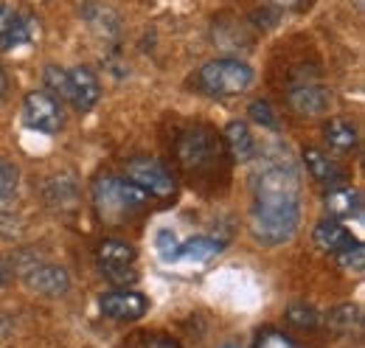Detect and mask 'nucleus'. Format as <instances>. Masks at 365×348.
Returning a JSON list of instances; mask_svg holds the SVG:
<instances>
[{
    "mask_svg": "<svg viewBox=\"0 0 365 348\" xmlns=\"http://www.w3.org/2000/svg\"><path fill=\"white\" fill-rule=\"evenodd\" d=\"M273 3H278V6H298L301 0H273Z\"/></svg>",
    "mask_w": 365,
    "mask_h": 348,
    "instance_id": "31",
    "label": "nucleus"
},
{
    "mask_svg": "<svg viewBox=\"0 0 365 348\" xmlns=\"http://www.w3.org/2000/svg\"><path fill=\"white\" fill-rule=\"evenodd\" d=\"M124 177L130 183H135L138 188H143L149 197L155 200H169L175 197L178 191V180L172 177V172L158 160V158H149V155H138L133 158L127 166H124Z\"/></svg>",
    "mask_w": 365,
    "mask_h": 348,
    "instance_id": "5",
    "label": "nucleus"
},
{
    "mask_svg": "<svg viewBox=\"0 0 365 348\" xmlns=\"http://www.w3.org/2000/svg\"><path fill=\"white\" fill-rule=\"evenodd\" d=\"M6 90H9V79H6V73H3V68H0V101H3Z\"/></svg>",
    "mask_w": 365,
    "mask_h": 348,
    "instance_id": "30",
    "label": "nucleus"
},
{
    "mask_svg": "<svg viewBox=\"0 0 365 348\" xmlns=\"http://www.w3.org/2000/svg\"><path fill=\"white\" fill-rule=\"evenodd\" d=\"M23 121L37 132L53 135L65 127V110L62 101L56 96H51L48 90H31L23 101Z\"/></svg>",
    "mask_w": 365,
    "mask_h": 348,
    "instance_id": "6",
    "label": "nucleus"
},
{
    "mask_svg": "<svg viewBox=\"0 0 365 348\" xmlns=\"http://www.w3.org/2000/svg\"><path fill=\"white\" fill-rule=\"evenodd\" d=\"M301 222V180L284 160L262 169L253 185L250 233L256 242L275 247L295 236Z\"/></svg>",
    "mask_w": 365,
    "mask_h": 348,
    "instance_id": "1",
    "label": "nucleus"
},
{
    "mask_svg": "<svg viewBox=\"0 0 365 348\" xmlns=\"http://www.w3.org/2000/svg\"><path fill=\"white\" fill-rule=\"evenodd\" d=\"M175 158L188 177L202 180V177H214L222 169L225 149L222 140L208 127H188L175 140Z\"/></svg>",
    "mask_w": 365,
    "mask_h": 348,
    "instance_id": "3",
    "label": "nucleus"
},
{
    "mask_svg": "<svg viewBox=\"0 0 365 348\" xmlns=\"http://www.w3.org/2000/svg\"><path fill=\"white\" fill-rule=\"evenodd\" d=\"M315 245H318L323 253L337 256V253H343V250L354 247V245H357V239H354V236H351V230H349V227H343L340 222H334V219H323L318 227H315Z\"/></svg>",
    "mask_w": 365,
    "mask_h": 348,
    "instance_id": "14",
    "label": "nucleus"
},
{
    "mask_svg": "<svg viewBox=\"0 0 365 348\" xmlns=\"http://www.w3.org/2000/svg\"><path fill=\"white\" fill-rule=\"evenodd\" d=\"M250 82H253V68L233 56L211 59L197 73V85L208 96H239L250 87Z\"/></svg>",
    "mask_w": 365,
    "mask_h": 348,
    "instance_id": "4",
    "label": "nucleus"
},
{
    "mask_svg": "<svg viewBox=\"0 0 365 348\" xmlns=\"http://www.w3.org/2000/svg\"><path fill=\"white\" fill-rule=\"evenodd\" d=\"M37 37V20L14 6L0 3V48L11 51L20 45H29Z\"/></svg>",
    "mask_w": 365,
    "mask_h": 348,
    "instance_id": "8",
    "label": "nucleus"
},
{
    "mask_svg": "<svg viewBox=\"0 0 365 348\" xmlns=\"http://www.w3.org/2000/svg\"><path fill=\"white\" fill-rule=\"evenodd\" d=\"M287 101L298 116L315 118L331 107V90L326 85H318V82H301V85H292Z\"/></svg>",
    "mask_w": 365,
    "mask_h": 348,
    "instance_id": "11",
    "label": "nucleus"
},
{
    "mask_svg": "<svg viewBox=\"0 0 365 348\" xmlns=\"http://www.w3.org/2000/svg\"><path fill=\"white\" fill-rule=\"evenodd\" d=\"M323 138H326V143H329L331 149H337V152H351V149H357V143H360L357 127H354L351 121H346V118H331V121L323 127Z\"/></svg>",
    "mask_w": 365,
    "mask_h": 348,
    "instance_id": "18",
    "label": "nucleus"
},
{
    "mask_svg": "<svg viewBox=\"0 0 365 348\" xmlns=\"http://www.w3.org/2000/svg\"><path fill=\"white\" fill-rule=\"evenodd\" d=\"M96 261L101 267H133L135 264V247L121 239H104L96 247Z\"/></svg>",
    "mask_w": 365,
    "mask_h": 348,
    "instance_id": "16",
    "label": "nucleus"
},
{
    "mask_svg": "<svg viewBox=\"0 0 365 348\" xmlns=\"http://www.w3.org/2000/svg\"><path fill=\"white\" fill-rule=\"evenodd\" d=\"M247 113H250V118H253L256 124H262V127H267V130H278V116H275L270 101H253V104L247 107Z\"/></svg>",
    "mask_w": 365,
    "mask_h": 348,
    "instance_id": "24",
    "label": "nucleus"
},
{
    "mask_svg": "<svg viewBox=\"0 0 365 348\" xmlns=\"http://www.w3.org/2000/svg\"><path fill=\"white\" fill-rule=\"evenodd\" d=\"M46 87L51 96H56L59 101H68V71L48 65L46 68Z\"/></svg>",
    "mask_w": 365,
    "mask_h": 348,
    "instance_id": "22",
    "label": "nucleus"
},
{
    "mask_svg": "<svg viewBox=\"0 0 365 348\" xmlns=\"http://www.w3.org/2000/svg\"><path fill=\"white\" fill-rule=\"evenodd\" d=\"M20 275L34 292L48 295V298H59L71 290L68 272L51 261H20Z\"/></svg>",
    "mask_w": 365,
    "mask_h": 348,
    "instance_id": "7",
    "label": "nucleus"
},
{
    "mask_svg": "<svg viewBox=\"0 0 365 348\" xmlns=\"http://www.w3.org/2000/svg\"><path fill=\"white\" fill-rule=\"evenodd\" d=\"M256 348H301V346H295L287 334H281V332H262L259 334V340H256Z\"/></svg>",
    "mask_w": 365,
    "mask_h": 348,
    "instance_id": "27",
    "label": "nucleus"
},
{
    "mask_svg": "<svg viewBox=\"0 0 365 348\" xmlns=\"http://www.w3.org/2000/svg\"><path fill=\"white\" fill-rule=\"evenodd\" d=\"M17 183H20V172L9 160L0 158V205L17 194Z\"/></svg>",
    "mask_w": 365,
    "mask_h": 348,
    "instance_id": "21",
    "label": "nucleus"
},
{
    "mask_svg": "<svg viewBox=\"0 0 365 348\" xmlns=\"http://www.w3.org/2000/svg\"><path fill=\"white\" fill-rule=\"evenodd\" d=\"M360 323H363L360 309H357V306H351V304L337 306V309H331V312H329V326H331L334 332H340V334H349L351 329H360Z\"/></svg>",
    "mask_w": 365,
    "mask_h": 348,
    "instance_id": "19",
    "label": "nucleus"
},
{
    "mask_svg": "<svg viewBox=\"0 0 365 348\" xmlns=\"http://www.w3.org/2000/svg\"><path fill=\"white\" fill-rule=\"evenodd\" d=\"M222 149L230 155V160L236 163H247L256 155V140L250 135V127L245 121H230L222 132Z\"/></svg>",
    "mask_w": 365,
    "mask_h": 348,
    "instance_id": "13",
    "label": "nucleus"
},
{
    "mask_svg": "<svg viewBox=\"0 0 365 348\" xmlns=\"http://www.w3.org/2000/svg\"><path fill=\"white\" fill-rule=\"evenodd\" d=\"M222 348H239V346H222Z\"/></svg>",
    "mask_w": 365,
    "mask_h": 348,
    "instance_id": "32",
    "label": "nucleus"
},
{
    "mask_svg": "<svg viewBox=\"0 0 365 348\" xmlns=\"http://www.w3.org/2000/svg\"><path fill=\"white\" fill-rule=\"evenodd\" d=\"M323 205L331 217H360L363 211V194L349 185H337L323 197Z\"/></svg>",
    "mask_w": 365,
    "mask_h": 348,
    "instance_id": "15",
    "label": "nucleus"
},
{
    "mask_svg": "<svg viewBox=\"0 0 365 348\" xmlns=\"http://www.w3.org/2000/svg\"><path fill=\"white\" fill-rule=\"evenodd\" d=\"M222 250H225V245L220 239H214V236H194L185 245H180V256L178 259L194 261V264H208V261L217 259Z\"/></svg>",
    "mask_w": 365,
    "mask_h": 348,
    "instance_id": "17",
    "label": "nucleus"
},
{
    "mask_svg": "<svg viewBox=\"0 0 365 348\" xmlns=\"http://www.w3.org/2000/svg\"><path fill=\"white\" fill-rule=\"evenodd\" d=\"M287 320L298 329H318L320 323V314L315 306H307V304H292L287 309Z\"/></svg>",
    "mask_w": 365,
    "mask_h": 348,
    "instance_id": "20",
    "label": "nucleus"
},
{
    "mask_svg": "<svg viewBox=\"0 0 365 348\" xmlns=\"http://www.w3.org/2000/svg\"><path fill=\"white\" fill-rule=\"evenodd\" d=\"M98 98H101L98 76L85 65L71 68L68 71V101H71V107L79 110V113H91L98 104Z\"/></svg>",
    "mask_w": 365,
    "mask_h": 348,
    "instance_id": "10",
    "label": "nucleus"
},
{
    "mask_svg": "<svg viewBox=\"0 0 365 348\" xmlns=\"http://www.w3.org/2000/svg\"><path fill=\"white\" fill-rule=\"evenodd\" d=\"M135 348H180V346L172 337H166V334H140Z\"/></svg>",
    "mask_w": 365,
    "mask_h": 348,
    "instance_id": "28",
    "label": "nucleus"
},
{
    "mask_svg": "<svg viewBox=\"0 0 365 348\" xmlns=\"http://www.w3.org/2000/svg\"><path fill=\"white\" fill-rule=\"evenodd\" d=\"M155 247H158V256L163 261H178V256H180V242L172 230H158Z\"/></svg>",
    "mask_w": 365,
    "mask_h": 348,
    "instance_id": "23",
    "label": "nucleus"
},
{
    "mask_svg": "<svg viewBox=\"0 0 365 348\" xmlns=\"http://www.w3.org/2000/svg\"><path fill=\"white\" fill-rule=\"evenodd\" d=\"M98 306H101V314H104V317L118 320V323H133V320L146 314L149 301H146L140 292H135V290L118 287V290H113V292H104Z\"/></svg>",
    "mask_w": 365,
    "mask_h": 348,
    "instance_id": "9",
    "label": "nucleus"
},
{
    "mask_svg": "<svg viewBox=\"0 0 365 348\" xmlns=\"http://www.w3.org/2000/svg\"><path fill=\"white\" fill-rule=\"evenodd\" d=\"M334 259H337V264H340V267H343L346 272H363V267H365V250H363V245L357 242L354 247H349V250L337 253Z\"/></svg>",
    "mask_w": 365,
    "mask_h": 348,
    "instance_id": "25",
    "label": "nucleus"
},
{
    "mask_svg": "<svg viewBox=\"0 0 365 348\" xmlns=\"http://www.w3.org/2000/svg\"><path fill=\"white\" fill-rule=\"evenodd\" d=\"M149 200L152 197L143 188H138L135 183H130L127 177L101 174L93 183V205L98 217L110 225H124L138 214H143L149 208Z\"/></svg>",
    "mask_w": 365,
    "mask_h": 348,
    "instance_id": "2",
    "label": "nucleus"
},
{
    "mask_svg": "<svg viewBox=\"0 0 365 348\" xmlns=\"http://www.w3.org/2000/svg\"><path fill=\"white\" fill-rule=\"evenodd\" d=\"M101 275L115 287H133L138 281L135 264L133 267H101Z\"/></svg>",
    "mask_w": 365,
    "mask_h": 348,
    "instance_id": "26",
    "label": "nucleus"
},
{
    "mask_svg": "<svg viewBox=\"0 0 365 348\" xmlns=\"http://www.w3.org/2000/svg\"><path fill=\"white\" fill-rule=\"evenodd\" d=\"M304 163H307V169L312 174V180H318L320 185L337 188V185H346V180H349L346 169L334 158H329L323 149H315V146L304 149Z\"/></svg>",
    "mask_w": 365,
    "mask_h": 348,
    "instance_id": "12",
    "label": "nucleus"
},
{
    "mask_svg": "<svg viewBox=\"0 0 365 348\" xmlns=\"http://www.w3.org/2000/svg\"><path fill=\"white\" fill-rule=\"evenodd\" d=\"M11 275H14V270H11V264L9 261L0 259V287H6L9 281H11Z\"/></svg>",
    "mask_w": 365,
    "mask_h": 348,
    "instance_id": "29",
    "label": "nucleus"
}]
</instances>
